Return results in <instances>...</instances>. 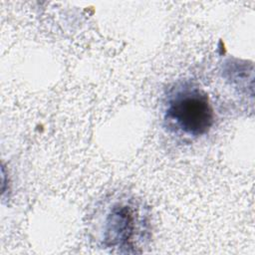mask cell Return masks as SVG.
I'll return each instance as SVG.
<instances>
[{"mask_svg": "<svg viewBox=\"0 0 255 255\" xmlns=\"http://www.w3.org/2000/svg\"><path fill=\"white\" fill-rule=\"evenodd\" d=\"M164 122L168 128L180 135L198 137L207 133L214 122L208 95L194 86L175 88L167 96Z\"/></svg>", "mask_w": 255, "mask_h": 255, "instance_id": "cell-1", "label": "cell"}, {"mask_svg": "<svg viewBox=\"0 0 255 255\" xmlns=\"http://www.w3.org/2000/svg\"><path fill=\"white\" fill-rule=\"evenodd\" d=\"M100 224V240L105 248L120 252H139L140 243L146 237L144 212L132 199H117L104 210Z\"/></svg>", "mask_w": 255, "mask_h": 255, "instance_id": "cell-2", "label": "cell"}]
</instances>
